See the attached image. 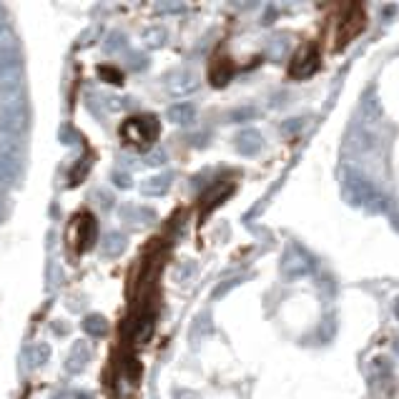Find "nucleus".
<instances>
[{
    "instance_id": "nucleus-4",
    "label": "nucleus",
    "mask_w": 399,
    "mask_h": 399,
    "mask_svg": "<svg viewBox=\"0 0 399 399\" xmlns=\"http://www.w3.org/2000/svg\"><path fill=\"white\" fill-rule=\"evenodd\" d=\"M23 83H26V68L21 58L0 63V101H18L23 93Z\"/></svg>"
},
{
    "instance_id": "nucleus-10",
    "label": "nucleus",
    "mask_w": 399,
    "mask_h": 399,
    "mask_svg": "<svg viewBox=\"0 0 399 399\" xmlns=\"http://www.w3.org/2000/svg\"><path fill=\"white\" fill-rule=\"evenodd\" d=\"M374 144H377L374 133L364 126H351L344 139V146L349 154H369L374 149Z\"/></svg>"
},
{
    "instance_id": "nucleus-12",
    "label": "nucleus",
    "mask_w": 399,
    "mask_h": 399,
    "mask_svg": "<svg viewBox=\"0 0 399 399\" xmlns=\"http://www.w3.org/2000/svg\"><path fill=\"white\" fill-rule=\"evenodd\" d=\"M121 218L128 221L133 226H149L156 221V211L154 208H144V206H133V203H126L121 206Z\"/></svg>"
},
{
    "instance_id": "nucleus-35",
    "label": "nucleus",
    "mask_w": 399,
    "mask_h": 399,
    "mask_svg": "<svg viewBox=\"0 0 399 399\" xmlns=\"http://www.w3.org/2000/svg\"><path fill=\"white\" fill-rule=\"evenodd\" d=\"M302 126H304V118H294V121L284 123L282 131H284V133H294V131H299V128H302Z\"/></svg>"
},
{
    "instance_id": "nucleus-40",
    "label": "nucleus",
    "mask_w": 399,
    "mask_h": 399,
    "mask_svg": "<svg viewBox=\"0 0 399 399\" xmlns=\"http://www.w3.org/2000/svg\"><path fill=\"white\" fill-rule=\"evenodd\" d=\"M274 21H277V11H274V8H269V16L261 18V23H264V26H269V23H274Z\"/></svg>"
},
{
    "instance_id": "nucleus-31",
    "label": "nucleus",
    "mask_w": 399,
    "mask_h": 399,
    "mask_svg": "<svg viewBox=\"0 0 399 399\" xmlns=\"http://www.w3.org/2000/svg\"><path fill=\"white\" fill-rule=\"evenodd\" d=\"M113 183H116L118 188H131L133 186L131 176L123 174V171H113Z\"/></svg>"
},
{
    "instance_id": "nucleus-13",
    "label": "nucleus",
    "mask_w": 399,
    "mask_h": 399,
    "mask_svg": "<svg viewBox=\"0 0 399 399\" xmlns=\"http://www.w3.org/2000/svg\"><path fill=\"white\" fill-rule=\"evenodd\" d=\"M261 144H264V139H261V133L256 128H244L236 136V151L244 156H256L261 151Z\"/></svg>"
},
{
    "instance_id": "nucleus-33",
    "label": "nucleus",
    "mask_w": 399,
    "mask_h": 399,
    "mask_svg": "<svg viewBox=\"0 0 399 399\" xmlns=\"http://www.w3.org/2000/svg\"><path fill=\"white\" fill-rule=\"evenodd\" d=\"M156 11L159 13H179V11H183V6L181 3H159Z\"/></svg>"
},
{
    "instance_id": "nucleus-17",
    "label": "nucleus",
    "mask_w": 399,
    "mask_h": 399,
    "mask_svg": "<svg viewBox=\"0 0 399 399\" xmlns=\"http://www.w3.org/2000/svg\"><path fill=\"white\" fill-rule=\"evenodd\" d=\"M166 118H169L171 123H176V126H191V123L196 121V108H193L191 103H176V106L169 108Z\"/></svg>"
},
{
    "instance_id": "nucleus-34",
    "label": "nucleus",
    "mask_w": 399,
    "mask_h": 399,
    "mask_svg": "<svg viewBox=\"0 0 399 399\" xmlns=\"http://www.w3.org/2000/svg\"><path fill=\"white\" fill-rule=\"evenodd\" d=\"M6 28H11V13H8V8L0 3V31H6Z\"/></svg>"
},
{
    "instance_id": "nucleus-16",
    "label": "nucleus",
    "mask_w": 399,
    "mask_h": 399,
    "mask_svg": "<svg viewBox=\"0 0 399 399\" xmlns=\"http://www.w3.org/2000/svg\"><path fill=\"white\" fill-rule=\"evenodd\" d=\"M16 58H21V41L11 28H6V31H0V63Z\"/></svg>"
},
{
    "instance_id": "nucleus-3",
    "label": "nucleus",
    "mask_w": 399,
    "mask_h": 399,
    "mask_svg": "<svg viewBox=\"0 0 399 399\" xmlns=\"http://www.w3.org/2000/svg\"><path fill=\"white\" fill-rule=\"evenodd\" d=\"M28 126H31V108H28L26 98L0 106V133L3 136L18 139L28 131Z\"/></svg>"
},
{
    "instance_id": "nucleus-43",
    "label": "nucleus",
    "mask_w": 399,
    "mask_h": 399,
    "mask_svg": "<svg viewBox=\"0 0 399 399\" xmlns=\"http://www.w3.org/2000/svg\"><path fill=\"white\" fill-rule=\"evenodd\" d=\"M394 351H397V354H399V339L394 341Z\"/></svg>"
},
{
    "instance_id": "nucleus-30",
    "label": "nucleus",
    "mask_w": 399,
    "mask_h": 399,
    "mask_svg": "<svg viewBox=\"0 0 399 399\" xmlns=\"http://www.w3.org/2000/svg\"><path fill=\"white\" fill-rule=\"evenodd\" d=\"M146 166H164L166 164V151L164 149H154L146 154Z\"/></svg>"
},
{
    "instance_id": "nucleus-6",
    "label": "nucleus",
    "mask_w": 399,
    "mask_h": 399,
    "mask_svg": "<svg viewBox=\"0 0 399 399\" xmlns=\"http://www.w3.org/2000/svg\"><path fill=\"white\" fill-rule=\"evenodd\" d=\"M314 269V259L302 249V246L292 244L282 256V274L287 282H294V279L307 277L309 272Z\"/></svg>"
},
{
    "instance_id": "nucleus-29",
    "label": "nucleus",
    "mask_w": 399,
    "mask_h": 399,
    "mask_svg": "<svg viewBox=\"0 0 399 399\" xmlns=\"http://www.w3.org/2000/svg\"><path fill=\"white\" fill-rule=\"evenodd\" d=\"M98 75H103V78H106L108 83H121V80H123L121 70H118V68H111V65H101V68H98Z\"/></svg>"
},
{
    "instance_id": "nucleus-8",
    "label": "nucleus",
    "mask_w": 399,
    "mask_h": 399,
    "mask_svg": "<svg viewBox=\"0 0 399 399\" xmlns=\"http://www.w3.org/2000/svg\"><path fill=\"white\" fill-rule=\"evenodd\" d=\"M319 50H316L314 43H307V46H302V48L294 53L292 58V65H289V75L292 78H309L312 73H316L319 70Z\"/></svg>"
},
{
    "instance_id": "nucleus-19",
    "label": "nucleus",
    "mask_w": 399,
    "mask_h": 399,
    "mask_svg": "<svg viewBox=\"0 0 399 399\" xmlns=\"http://www.w3.org/2000/svg\"><path fill=\"white\" fill-rule=\"evenodd\" d=\"M75 226H78V236H80V249H91L93 241H96V221H93L91 213H83V216H78V221H75Z\"/></svg>"
},
{
    "instance_id": "nucleus-20",
    "label": "nucleus",
    "mask_w": 399,
    "mask_h": 399,
    "mask_svg": "<svg viewBox=\"0 0 399 399\" xmlns=\"http://www.w3.org/2000/svg\"><path fill=\"white\" fill-rule=\"evenodd\" d=\"M234 191V186H231V183H218L216 188H211V191L206 193V203H203V208H201V213H208V211H213V208L218 206V203L221 201H226V196H229V193Z\"/></svg>"
},
{
    "instance_id": "nucleus-24",
    "label": "nucleus",
    "mask_w": 399,
    "mask_h": 399,
    "mask_svg": "<svg viewBox=\"0 0 399 399\" xmlns=\"http://www.w3.org/2000/svg\"><path fill=\"white\" fill-rule=\"evenodd\" d=\"M154 326H156V319L154 314H146L139 319V326H136V341L139 344H144V341L151 339V334H154Z\"/></svg>"
},
{
    "instance_id": "nucleus-11",
    "label": "nucleus",
    "mask_w": 399,
    "mask_h": 399,
    "mask_svg": "<svg viewBox=\"0 0 399 399\" xmlns=\"http://www.w3.org/2000/svg\"><path fill=\"white\" fill-rule=\"evenodd\" d=\"M231 78H234V63L226 55H218L208 68V80H211L213 88H224Z\"/></svg>"
},
{
    "instance_id": "nucleus-25",
    "label": "nucleus",
    "mask_w": 399,
    "mask_h": 399,
    "mask_svg": "<svg viewBox=\"0 0 399 399\" xmlns=\"http://www.w3.org/2000/svg\"><path fill=\"white\" fill-rule=\"evenodd\" d=\"M287 48H289L287 38L277 36V38H272V41H269V46H266V53H269V58H272V60H279V58H284Z\"/></svg>"
},
{
    "instance_id": "nucleus-14",
    "label": "nucleus",
    "mask_w": 399,
    "mask_h": 399,
    "mask_svg": "<svg viewBox=\"0 0 399 399\" xmlns=\"http://www.w3.org/2000/svg\"><path fill=\"white\" fill-rule=\"evenodd\" d=\"M171 183H174V174H156V176H149V179H144V183H141V193L144 196H164L166 191L171 188Z\"/></svg>"
},
{
    "instance_id": "nucleus-27",
    "label": "nucleus",
    "mask_w": 399,
    "mask_h": 399,
    "mask_svg": "<svg viewBox=\"0 0 399 399\" xmlns=\"http://www.w3.org/2000/svg\"><path fill=\"white\" fill-rule=\"evenodd\" d=\"M50 359V346L46 344V341H41V344H36L31 349V362L33 367H41V364H46Z\"/></svg>"
},
{
    "instance_id": "nucleus-36",
    "label": "nucleus",
    "mask_w": 399,
    "mask_h": 399,
    "mask_svg": "<svg viewBox=\"0 0 399 399\" xmlns=\"http://www.w3.org/2000/svg\"><path fill=\"white\" fill-rule=\"evenodd\" d=\"M96 198L101 201L103 208H111V206H113V196H111L108 191H96Z\"/></svg>"
},
{
    "instance_id": "nucleus-21",
    "label": "nucleus",
    "mask_w": 399,
    "mask_h": 399,
    "mask_svg": "<svg viewBox=\"0 0 399 399\" xmlns=\"http://www.w3.org/2000/svg\"><path fill=\"white\" fill-rule=\"evenodd\" d=\"M362 121H379L382 118V103H379V98L374 96V93H367V96L362 98Z\"/></svg>"
},
{
    "instance_id": "nucleus-37",
    "label": "nucleus",
    "mask_w": 399,
    "mask_h": 399,
    "mask_svg": "<svg viewBox=\"0 0 399 399\" xmlns=\"http://www.w3.org/2000/svg\"><path fill=\"white\" fill-rule=\"evenodd\" d=\"M75 139H78V136H75V133L70 131L68 126H63V128H60V141H63V144H73Z\"/></svg>"
},
{
    "instance_id": "nucleus-38",
    "label": "nucleus",
    "mask_w": 399,
    "mask_h": 399,
    "mask_svg": "<svg viewBox=\"0 0 399 399\" xmlns=\"http://www.w3.org/2000/svg\"><path fill=\"white\" fill-rule=\"evenodd\" d=\"M176 399H198V394L191 392V389H183V392L176 394Z\"/></svg>"
},
{
    "instance_id": "nucleus-22",
    "label": "nucleus",
    "mask_w": 399,
    "mask_h": 399,
    "mask_svg": "<svg viewBox=\"0 0 399 399\" xmlns=\"http://www.w3.org/2000/svg\"><path fill=\"white\" fill-rule=\"evenodd\" d=\"M83 331L88 336H103L108 331V321H106V316H101V314H91V316H85L83 319Z\"/></svg>"
},
{
    "instance_id": "nucleus-9",
    "label": "nucleus",
    "mask_w": 399,
    "mask_h": 399,
    "mask_svg": "<svg viewBox=\"0 0 399 399\" xmlns=\"http://www.w3.org/2000/svg\"><path fill=\"white\" fill-rule=\"evenodd\" d=\"M198 88V75L191 73V70H174V73L166 78V91L171 96H188Z\"/></svg>"
},
{
    "instance_id": "nucleus-32",
    "label": "nucleus",
    "mask_w": 399,
    "mask_h": 399,
    "mask_svg": "<svg viewBox=\"0 0 399 399\" xmlns=\"http://www.w3.org/2000/svg\"><path fill=\"white\" fill-rule=\"evenodd\" d=\"M256 116V108H241V111H234L231 113V121H249V118Z\"/></svg>"
},
{
    "instance_id": "nucleus-28",
    "label": "nucleus",
    "mask_w": 399,
    "mask_h": 399,
    "mask_svg": "<svg viewBox=\"0 0 399 399\" xmlns=\"http://www.w3.org/2000/svg\"><path fill=\"white\" fill-rule=\"evenodd\" d=\"M241 282H244V277H234V279H229V282H221L216 289H213V299H221V297H226V294H229L234 287H239Z\"/></svg>"
},
{
    "instance_id": "nucleus-26",
    "label": "nucleus",
    "mask_w": 399,
    "mask_h": 399,
    "mask_svg": "<svg viewBox=\"0 0 399 399\" xmlns=\"http://www.w3.org/2000/svg\"><path fill=\"white\" fill-rule=\"evenodd\" d=\"M126 36H123V33H111V36L106 38V41H103V50H106V53H118V50H123L126 48Z\"/></svg>"
},
{
    "instance_id": "nucleus-42",
    "label": "nucleus",
    "mask_w": 399,
    "mask_h": 399,
    "mask_svg": "<svg viewBox=\"0 0 399 399\" xmlns=\"http://www.w3.org/2000/svg\"><path fill=\"white\" fill-rule=\"evenodd\" d=\"M392 226H394V231H397V234H399V213L392 218Z\"/></svg>"
},
{
    "instance_id": "nucleus-7",
    "label": "nucleus",
    "mask_w": 399,
    "mask_h": 399,
    "mask_svg": "<svg viewBox=\"0 0 399 399\" xmlns=\"http://www.w3.org/2000/svg\"><path fill=\"white\" fill-rule=\"evenodd\" d=\"M364 28H367V13H364V8L359 6V3H354V6H349V11L344 13V21H341V26H339V33H336V38H339V41H336V48L349 46Z\"/></svg>"
},
{
    "instance_id": "nucleus-41",
    "label": "nucleus",
    "mask_w": 399,
    "mask_h": 399,
    "mask_svg": "<svg viewBox=\"0 0 399 399\" xmlns=\"http://www.w3.org/2000/svg\"><path fill=\"white\" fill-rule=\"evenodd\" d=\"M75 399H93V394H88V392H80V394H75Z\"/></svg>"
},
{
    "instance_id": "nucleus-39",
    "label": "nucleus",
    "mask_w": 399,
    "mask_h": 399,
    "mask_svg": "<svg viewBox=\"0 0 399 399\" xmlns=\"http://www.w3.org/2000/svg\"><path fill=\"white\" fill-rule=\"evenodd\" d=\"M8 216V203H6V198L0 196V224H3V218Z\"/></svg>"
},
{
    "instance_id": "nucleus-23",
    "label": "nucleus",
    "mask_w": 399,
    "mask_h": 399,
    "mask_svg": "<svg viewBox=\"0 0 399 399\" xmlns=\"http://www.w3.org/2000/svg\"><path fill=\"white\" fill-rule=\"evenodd\" d=\"M166 41H169V33H166V28L161 26H151L144 31V43L149 46V48H164Z\"/></svg>"
},
{
    "instance_id": "nucleus-5",
    "label": "nucleus",
    "mask_w": 399,
    "mask_h": 399,
    "mask_svg": "<svg viewBox=\"0 0 399 399\" xmlns=\"http://www.w3.org/2000/svg\"><path fill=\"white\" fill-rule=\"evenodd\" d=\"M121 136L133 146H146L159 136V121L154 116H136L128 118L121 126Z\"/></svg>"
},
{
    "instance_id": "nucleus-1",
    "label": "nucleus",
    "mask_w": 399,
    "mask_h": 399,
    "mask_svg": "<svg viewBox=\"0 0 399 399\" xmlns=\"http://www.w3.org/2000/svg\"><path fill=\"white\" fill-rule=\"evenodd\" d=\"M341 193L344 198L351 203V206H359V208H367L372 213H384L389 211V198L374 186L369 179L359 174H346L344 176V183H341Z\"/></svg>"
},
{
    "instance_id": "nucleus-15",
    "label": "nucleus",
    "mask_w": 399,
    "mask_h": 399,
    "mask_svg": "<svg viewBox=\"0 0 399 399\" xmlns=\"http://www.w3.org/2000/svg\"><path fill=\"white\" fill-rule=\"evenodd\" d=\"M88 362H91V349H88V344H85V341H78V344H73L68 359H65V372H68V374L83 372Z\"/></svg>"
},
{
    "instance_id": "nucleus-2",
    "label": "nucleus",
    "mask_w": 399,
    "mask_h": 399,
    "mask_svg": "<svg viewBox=\"0 0 399 399\" xmlns=\"http://www.w3.org/2000/svg\"><path fill=\"white\" fill-rule=\"evenodd\" d=\"M26 169V151L16 141L0 144V186H18Z\"/></svg>"
},
{
    "instance_id": "nucleus-18",
    "label": "nucleus",
    "mask_w": 399,
    "mask_h": 399,
    "mask_svg": "<svg viewBox=\"0 0 399 399\" xmlns=\"http://www.w3.org/2000/svg\"><path fill=\"white\" fill-rule=\"evenodd\" d=\"M126 236L118 234V231H111V234H106L101 239V254L108 256V259H116V256H121L126 251Z\"/></svg>"
}]
</instances>
